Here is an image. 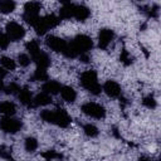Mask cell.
Masks as SVG:
<instances>
[{
  "label": "cell",
  "mask_w": 161,
  "mask_h": 161,
  "mask_svg": "<svg viewBox=\"0 0 161 161\" xmlns=\"http://www.w3.org/2000/svg\"><path fill=\"white\" fill-rule=\"evenodd\" d=\"M42 9V4L39 1H29L25 4L24 6V15H23V19L25 20L26 24L34 26V24L38 21V19L40 18L39 16V11Z\"/></svg>",
  "instance_id": "cell-4"
},
{
  "label": "cell",
  "mask_w": 161,
  "mask_h": 161,
  "mask_svg": "<svg viewBox=\"0 0 161 161\" xmlns=\"http://www.w3.org/2000/svg\"><path fill=\"white\" fill-rule=\"evenodd\" d=\"M42 156L47 160H58V158H63V155L62 153H58L57 151L54 150H48L45 152L42 153Z\"/></svg>",
  "instance_id": "cell-27"
},
{
  "label": "cell",
  "mask_w": 161,
  "mask_h": 161,
  "mask_svg": "<svg viewBox=\"0 0 161 161\" xmlns=\"http://www.w3.org/2000/svg\"><path fill=\"white\" fill-rule=\"evenodd\" d=\"M16 111V107L10 101H3L0 102V113L4 116H13Z\"/></svg>",
  "instance_id": "cell-18"
},
{
  "label": "cell",
  "mask_w": 161,
  "mask_h": 161,
  "mask_svg": "<svg viewBox=\"0 0 161 161\" xmlns=\"http://www.w3.org/2000/svg\"><path fill=\"white\" fill-rule=\"evenodd\" d=\"M5 34L10 42H16V40H20L25 35V30L19 23L10 21L5 26Z\"/></svg>",
  "instance_id": "cell-6"
},
{
  "label": "cell",
  "mask_w": 161,
  "mask_h": 161,
  "mask_svg": "<svg viewBox=\"0 0 161 161\" xmlns=\"http://www.w3.org/2000/svg\"><path fill=\"white\" fill-rule=\"evenodd\" d=\"M72 0H59V3H62L63 5H67V4H70Z\"/></svg>",
  "instance_id": "cell-36"
},
{
  "label": "cell",
  "mask_w": 161,
  "mask_h": 161,
  "mask_svg": "<svg viewBox=\"0 0 161 161\" xmlns=\"http://www.w3.org/2000/svg\"><path fill=\"white\" fill-rule=\"evenodd\" d=\"M83 131H84L86 136H88V137H96L98 135V128L94 125H92V123L84 125L83 126Z\"/></svg>",
  "instance_id": "cell-24"
},
{
  "label": "cell",
  "mask_w": 161,
  "mask_h": 161,
  "mask_svg": "<svg viewBox=\"0 0 161 161\" xmlns=\"http://www.w3.org/2000/svg\"><path fill=\"white\" fill-rule=\"evenodd\" d=\"M59 23H60V18L55 16L54 14H49V15H45L43 18H39L38 21L34 24V29H35L36 34L43 35L47 33V30L58 26Z\"/></svg>",
  "instance_id": "cell-3"
},
{
  "label": "cell",
  "mask_w": 161,
  "mask_h": 161,
  "mask_svg": "<svg viewBox=\"0 0 161 161\" xmlns=\"http://www.w3.org/2000/svg\"><path fill=\"white\" fill-rule=\"evenodd\" d=\"M0 91H4V82H3V79H0Z\"/></svg>",
  "instance_id": "cell-37"
},
{
  "label": "cell",
  "mask_w": 161,
  "mask_h": 161,
  "mask_svg": "<svg viewBox=\"0 0 161 161\" xmlns=\"http://www.w3.org/2000/svg\"><path fill=\"white\" fill-rule=\"evenodd\" d=\"M9 38L6 36V34H4L3 31H1V29H0V48L1 49H5L8 45H9Z\"/></svg>",
  "instance_id": "cell-34"
},
{
  "label": "cell",
  "mask_w": 161,
  "mask_h": 161,
  "mask_svg": "<svg viewBox=\"0 0 161 161\" xmlns=\"http://www.w3.org/2000/svg\"><path fill=\"white\" fill-rule=\"evenodd\" d=\"M4 91L6 94H18V92L20 91V87L16 83H10L9 86L4 87Z\"/></svg>",
  "instance_id": "cell-30"
},
{
  "label": "cell",
  "mask_w": 161,
  "mask_h": 161,
  "mask_svg": "<svg viewBox=\"0 0 161 161\" xmlns=\"http://www.w3.org/2000/svg\"><path fill=\"white\" fill-rule=\"evenodd\" d=\"M143 9H146V10H143L148 16H151V18H157L158 16V6L157 5H153V6H151V8H143Z\"/></svg>",
  "instance_id": "cell-33"
},
{
  "label": "cell",
  "mask_w": 161,
  "mask_h": 161,
  "mask_svg": "<svg viewBox=\"0 0 161 161\" xmlns=\"http://www.w3.org/2000/svg\"><path fill=\"white\" fill-rule=\"evenodd\" d=\"M80 84L83 88H86L92 94H99L101 93V86L97 79V73L94 70H86L80 74Z\"/></svg>",
  "instance_id": "cell-2"
},
{
  "label": "cell",
  "mask_w": 161,
  "mask_h": 161,
  "mask_svg": "<svg viewBox=\"0 0 161 161\" xmlns=\"http://www.w3.org/2000/svg\"><path fill=\"white\" fill-rule=\"evenodd\" d=\"M82 112L89 117H93V118H97V119H101V118H104L106 116V109L103 106L98 104V103H94V102H87L82 106Z\"/></svg>",
  "instance_id": "cell-5"
},
{
  "label": "cell",
  "mask_w": 161,
  "mask_h": 161,
  "mask_svg": "<svg viewBox=\"0 0 161 161\" xmlns=\"http://www.w3.org/2000/svg\"><path fill=\"white\" fill-rule=\"evenodd\" d=\"M60 96H62V98H63L65 102H68V103L74 102L75 98H77L75 91H74L72 87H69V86H62V88H60Z\"/></svg>",
  "instance_id": "cell-15"
},
{
  "label": "cell",
  "mask_w": 161,
  "mask_h": 161,
  "mask_svg": "<svg viewBox=\"0 0 161 161\" xmlns=\"http://www.w3.org/2000/svg\"><path fill=\"white\" fill-rule=\"evenodd\" d=\"M103 92L108 96V97H112V98H116V97H119L121 94V86L116 82V80H107L103 87H102Z\"/></svg>",
  "instance_id": "cell-11"
},
{
  "label": "cell",
  "mask_w": 161,
  "mask_h": 161,
  "mask_svg": "<svg viewBox=\"0 0 161 161\" xmlns=\"http://www.w3.org/2000/svg\"><path fill=\"white\" fill-rule=\"evenodd\" d=\"M119 60L125 64V65H130V64H132V57L130 55V53L126 50V49H122V52H121V55H119Z\"/></svg>",
  "instance_id": "cell-28"
},
{
  "label": "cell",
  "mask_w": 161,
  "mask_h": 161,
  "mask_svg": "<svg viewBox=\"0 0 161 161\" xmlns=\"http://www.w3.org/2000/svg\"><path fill=\"white\" fill-rule=\"evenodd\" d=\"M91 15V11L87 6L84 5H75L74 6V14H73V18H75L77 20L79 21H84L89 18Z\"/></svg>",
  "instance_id": "cell-12"
},
{
  "label": "cell",
  "mask_w": 161,
  "mask_h": 161,
  "mask_svg": "<svg viewBox=\"0 0 161 161\" xmlns=\"http://www.w3.org/2000/svg\"><path fill=\"white\" fill-rule=\"evenodd\" d=\"M63 54L67 58H75V57H78V52H77V49L74 48V45L72 43H67V45H65V48L63 50Z\"/></svg>",
  "instance_id": "cell-23"
},
{
  "label": "cell",
  "mask_w": 161,
  "mask_h": 161,
  "mask_svg": "<svg viewBox=\"0 0 161 161\" xmlns=\"http://www.w3.org/2000/svg\"><path fill=\"white\" fill-rule=\"evenodd\" d=\"M5 75H6V69L3 68V67H0V79H4Z\"/></svg>",
  "instance_id": "cell-35"
},
{
  "label": "cell",
  "mask_w": 161,
  "mask_h": 161,
  "mask_svg": "<svg viewBox=\"0 0 161 161\" xmlns=\"http://www.w3.org/2000/svg\"><path fill=\"white\" fill-rule=\"evenodd\" d=\"M60 88H62V86H60V83H58L57 80H48V82H45V83L43 84V91H44L45 93L50 94V96L59 93V92H60Z\"/></svg>",
  "instance_id": "cell-16"
},
{
  "label": "cell",
  "mask_w": 161,
  "mask_h": 161,
  "mask_svg": "<svg viewBox=\"0 0 161 161\" xmlns=\"http://www.w3.org/2000/svg\"><path fill=\"white\" fill-rule=\"evenodd\" d=\"M33 60L35 62L36 67H39V68H45L47 69L50 65V58H49V55L47 53L42 52V50L36 55L33 57Z\"/></svg>",
  "instance_id": "cell-13"
},
{
  "label": "cell",
  "mask_w": 161,
  "mask_h": 161,
  "mask_svg": "<svg viewBox=\"0 0 161 161\" xmlns=\"http://www.w3.org/2000/svg\"><path fill=\"white\" fill-rule=\"evenodd\" d=\"M0 157L6 158V160L13 158V156H11V148L8 147V146H1L0 147Z\"/></svg>",
  "instance_id": "cell-31"
},
{
  "label": "cell",
  "mask_w": 161,
  "mask_h": 161,
  "mask_svg": "<svg viewBox=\"0 0 161 161\" xmlns=\"http://www.w3.org/2000/svg\"><path fill=\"white\" fill-rule=\"evenodd\" d=\"M18 62L21 67H28L31 60H30V57L28 54H19L18 55Z\"/></svg>",
  "instance_id": "cell-32"
},
{
  "label": "cell",
  "mask_w": 161,
  "mask_h": 161,
  "mask_svg": "<svg viewBox=\"0 0 161 161\" xmlns=\"http://www.w3.org/2000/svg\"><path fill=\"white\" fill-rule=\"evenodd\" d=\"M74 6L75 5H73L72 3L67 4V5H63V8L59 10V18L60 19H70V18H73Z\"/></svg>",
  "instance_id": "cell-20"
},
{
  "label": "cell",
  "mask_w": 161,
  "mask_h": 161,
  "mask_svg": "<svg viewBox=\"0 0 161 161\" xmlns=\"http://www.w3.org/2000/svg\"><path fill=\"white\" fill-rule=\"evenodd\" d=\"M142 103H143V106H145V107H147V108H155V107L157 106L156 99H155V98H153V96H151V94L146 96V97L143 98Z\"/></svg>",
  "instance_id": "cell-29"
},
{
  "label": "cell",
  "mask_w": 161,
  "mask_h": 161,
  "mask_svg": "<svg viewBox=\"0 0 161 161\" xmlns=\"http://www.w3.org/2000/svg\"><path fill=\"white\" fill-rule=\"evenodd\" d=\"M38 148V141L34 137H28L25 140V150L28 152H34Z\"/></svg>",
  "instance_id": "cell-25"
},
{
  "label": "cell",
  "mask_w": 161,
  "mask_h": 161,
  "mask_svg": "<svg viewBox=\"0 0 161 161\" xmlns=\"http://www.w3.org/2000/svg\"><path fill=\"white\" fill-rule=\"evenodd\" d=\"M113 31L111 29H101L98 34V45L101 49H107V47L113 40Z\"/></svg>",
  "instance_id": "cell-10"
},
{
  "label": "cell",
  "mask_w": 161,
  "mask_h": 161,
  "mask_svg": "<svg viewBox=\"0 0 161 161\" xmlns=\"http://www.w3.org/2000/svg\"><path fill=\"white\" fill-rule=\"evenodd\" d=\"M18 98H19V101H20L24 106H26V107L33 106V96H31L30 91H29L26 87L20 88V91L18 92Z\"/></svg>",
  "instance_id": "cell-14"
},
{
  "label": "cell",
  "mask_w": 161,
  "mask_h": 161,
  "mask_svg": "<svg viewBox=\"0 0 161 161\" xmlns=\"http://www.w3.org/2000/svg\"><path fill=\"white\" fill-rule=\"evenodd\" d=\"M25 48H26V50L29 52V54H30L31 58H33L34 55H36V54L40 52V45H39L38 40H35V39L28 42V43L25 44Z\"/></svg>",
  "instance_id": "cell-21"
},
{
  "label": "cell",
  "mask_w": 161,
  "mask_h": 161,
  "mask_svg": "<svg viewBox=\"0 0 161 161\" xmlns=\"http://www.w3.org/2000/svg\"><path fill=\"white\" fill-rule=\"evenodd\" d=\"M15 1L14 0H0V13L3 14H10L15 10Z\"/></svg>",
  "instance_id": "cell-19"
},
{
  "label": "cell",
  "mask_w": 161,
  "mask_h": 161,
  "mask_svg": "<svg viewBox=\"0 0 161 161\" xmlns=\"http://www.w3.org/2000/svg\"><path fill=\"white\" fill-rule=\"evenodd\" d=\"M21 121L18 118H13L11 116H5L0 119V128L6 133H16L21 128Z\"/></svg>",
  "instance_id": "cell-7"
},
{
  "label": "cell",
  "mask_w": 161,
  "mask_h": 161,
  "mask_svg": "<svg viewBox=\"0 0 161 161\" xmlns=\"http://www.w3.org/2000/svg\"><path fill=\"white\" fill-rule=\"evenodd\" d=\"M33 79L34 80H47L48 79V73L45 70V68H36V70L34 72V75H33Z\"/></svg>",
  "instance_id": "cell-26"
},
{
  "label": "cell",
  "mask_w": 161,
  "mask_h": 161,
  "mask_svg": "<svg viewBox=\"0 0 161 161\" xmlns=\"http://www.w3.org/2000/svg\"><path fill=\"white\" fill-rule=\"evenodd\" d=\"M72 44H73L74 48L77 49L78 55L82 54V53H88V50L93 47L92 39H91L88 35H84V34L77 35V36L74 38V40L72 42Z\"/></svg>",
  "instance_id": "cell-8"
},
{
  "label": "cell",
  "mask_w": 161,
  "mask_h": 161,
  "mask_svg": "<svg viewBox=\"0 0 161 161\" xmlns=\"http://www.w3.org/2000/svg\"><path fill=\"white\" fill-rule=\"evenodd\" d=\"M40 117L44 122L57 125L59 127H68L70 125V116L64 109H44L40 112Z\"/></svg>",
  "instance_id": "cell-1"
},
{
  "label": "cell",
  "mask_w": 161,
  "mask_h": 161,
  "mask_svg": "<svg viewBox=\"0 0 161 161\" xmlns=\"http://www.w3.org/2000/svg\"><path fill=\"white\" fill-rule=\"evenodd\" d=\"M52 103V97L50 94L43 92V93H39L36 94L34 98H33V107H39V106H47Z\"/></svg>",
  "instance_id": "cell-17"
},
{
  "label": "cell",
  "mask_w": 161,
  "mask_h": 161,
  "mask_svg": "<svg viewBox=\"0 0 161 161\" xmlns=\"http://www.w3.org/2000/svg\"><path fill=\"white\" fill-rule=\"evenodd\" d=\"M0 63H1V67L5 68L6 70H14L16 68V63L14 59L9 58V57H1L0 58Z\"/></svg>",
  "instance_id": "cell-22"
},
{
  "label": "cell",
  "mask_w": 161,
  "mask_h": 161,
  "mask_svg": "<svg viewBox=\"0 0 161 161\" xmlns=\"http://www.w3.org/2000/svg\"><path fill=\"white\" fill-rule=\"evenodd\" d=\"M45 43H47V45H48L52 50H54V52H57V53H63V50H64V48H65V45H67V42H65L64 39H62V38H59V36H55V35H49V36H47Z\"/></svg>",
  "instance_id": "cell-9"
}]
</instances>
